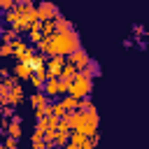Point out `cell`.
I'll return each instance as SVG.
<instances>
[{"label":"cell","mask_w":149,"mask_h":149,"mask_svg":"<svg viewBox=\"0 0 149 149\" xmlns=\"http://www.w3.org/2000/svg\"><path fill=\"white\" fill-rule=\"evenodd\" d=\"M16 7V0H0V9L7 12V9H14Z\"/></svg>","instance_id":"obj_12"},{"label":"cell","mask_w":149,"mask_h":149,"mask_svg":"<svg viewBox=\"0 0 149 149\" xmlns=\"http://www.w3.org/2000/svg\"><path fill=\"white\" fill-rule=\"evenodd\" d=\"M61 123H65L70 130H79V133H86V135H95V130H98V126H100V116H98L95 105L86 102V98H84L77 109H72V112H68L65 116H61Z\"/></svg>","instance_id":"obj_1"},{"label":"cell","mask_w":149,"mask_h":149,"mask_svg":"<svg viewBox=\"0 0 149 149\" xmlns=\"http://www.w3.org/2000/svg\"><path fill=\"white\" fill-rule=\"evenodd\" d=\"M23 100V88L19 86V79L14 77H5V81L0 84V102L2 107H16Z\"/></svg>","instance_id":"obj_3"},{"label":"cell","mask_w":149,"mask_h":149,"mask_svg":"<svg viewBox=\"0 0 149 149\" xmlns=\"http://www.w3.org/2000/svg\"><path fill=\"white\" fill-rule=\"evenodd\" d=\"M68 88H70V84L63 81L61 77H49L44 81V86H42V91L49 98H63V95H68Z\"/></svg>","instance_id":"obj_5"},{"label":"cell","mask_w":149,"mask_h":149,"mask_svg":"<svg viewBox=\"0 0 149 149\" xmlns=\"http://www.w3.org/2000/svg\"><path fill=\"white\" fill-rule=\"evenodd\" d=\"M37 14H40V21H54V19L61 16L58 7H56L54 2H49V0H42V2L37 5Z\"/></svg>","instance_id":"obj_6"},{"label":"cell","mask_w":149,"mask_h":149,"mask_svg":"<svg viewBox=\"0 0 149 149\" xmlns=\"http://www.w3.org/2000/svg\"><path fill=\"white\" fill-rule=\"evenodd\" d=\"M91 91H93V77H91V74H86L84 70H79V72H77V77L70 81L68 93H72L74 98L84 100V98H88V93H91Z\"/></svg>","instance_id":"obj_4"},{"label":"cell","mask_w":149,"mask_h":149,"mask_svg":"<svg viewBox=\"0 0 149 149\" xmlns=\"http://www.w3.org/2000/svg\"><path fill=\"white\" fill-rule=\"evenodd\" d=\"M84 72H86V74H91V77H98V74H100V65H98L95 61H91V63L84 68Z\"/></svg>","instance_id":"obj_11"},{"label":"cell","mask_w":149,"mask_h":149,"mask_svg":"<svg viewBox=\"0 0 149 149\" xmlns=\"http://www.w3.org/2000/svg\"><path fill=\"white\" fill-rule=\"evenodd\" d=\"M81 47V40L77 35V30H63V33H49L37 49L44 56H70L74 49Z\"/></svg>","instance_id":"obj_2"},{"label":"cell","mask_w":149,"mask_h":149,"mask_svg":"<svg viewBox=\"0 0 149 149\" xmlns=\"http://www.w3.org/2000/svg\"><path fill=\"white\" fill-rule=\"evenodd\" d=\"M68 65V56H49L47 58V72L49 77H61V72Z\"/></svg>","instance_id":"obj_7"},{"label":"cell","mask_w":149,"mask_h":149,"mask_svg":"<svg viewBox=\"0 0 149 149\" xmlns=\"http://www.w3.org/2000/svg\"><path fill=\"white\" fill-rule=\"evenodd\" d=\"M63 30H74V28H72V23H70L68 19H63V16L54 19V33H63Z\"/></svg>","instance_id":"obj_10"},{"label":"cell","mask_w":149,"mask_h":149,"mask_svg":"<svg viewBox=\"0 0 149 149\" xmlns=\"http://www.w3.org/2000/svg\"><path fill=\"white\" fill-rule=\"evenodd\" d=\"M16 5H35L33 0H16Z\"/></svg>","instance_id":"obj_14"},{"label":"cell","mask_w":149,"mask_h":149,"mask_svg":"<svg viewBox=\"0 0 149 149\" xmlns=\"http://www.w3.org/2000/svg\"><path fill=\"white\" fill-rule=\"evenodd\" d=\"M68 63H70V65H74L77 70H84V68L91 63V56H88V54L79 47V49H74V51L68 56Z\"/></svg>","instance_id":"obj_8"},{"label":"cell","mask_w":149,"mask_h":149,"mask_svg":"<svg viewBox=\"0 0 149 149\" xmlns=\"http://www.w3.org/2000/svg\"><path fill=\"white\" fill-rule=\"evenodd\" d=\"M12 74H14L16 79H30V77H33V68H30L28 63L19 61V63L14 65V70H12Z\"/></svg>","instance_id":"obj_9"},{"label":"cell","mask_w":149,"mask_h":149,"mask_svg":"<svg viewBox=\"0 0 149 149\" xmlns=\"http://www.w3.org/2000/svg\"><path fill=\"white\" fill-rule=\"evenodd\" d=\"M16 142H19V137H12V135H9V137H5L2 147H5V149H12V147H16Z\"/></svg>","instance_id":"obj_13"}]
</instances>
